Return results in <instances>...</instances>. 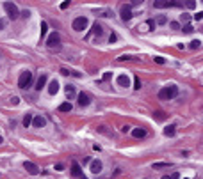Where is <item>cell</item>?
Returning <instances> with one entry per match:
<instances>
[{
  "mask_svg": "<svg viewBox=\"0 0 203 179\" xmlns=\"http://www.w3.org/2000/svg\"><path fill=\"white\" fill-rule=\"evenodd\" d=\"M72 176L73 177H82V168H80V165L77 162L72 163Z\"/></svg>",
  "mask_w": 203,
  "mask_h": 179,
  "instance_id": "12",
  "label": "cell"
},
{
  "mask_svg": "<svg viewBox=\"0 0 203 179\" xmlns=\"http://www.w3.org/2000/svg\"><path fill=\"white\" fill-rule=\"evenodd\" d=\"M54 168H55V170H62V168H64V165H62V163H57Z\"/></svg>",
  "mask_w": 203,
  "mask_h": 179,
  "instance_id": "38",
  "label": "cell"
},
{
  "mask_svg": "<svg viewBox=\"0 0 203 179\" xmlns=\"http://www.w3.org/2000/svg\"><path fill=\"white\" fill-rule=\"evenodd\" d=\"M89 103H91V96H89L88 92L78 94V105H80V107H88Z\"/></svg>",
  "mask_w": 203,
  "mask_h": 179,
  "instance_id": "9",
  "label": "cell"
},
{
  "mask_svg": "<svg viewBox=\"0 0 203 179\" xmlns=\"http://www.w3.org/2000/svg\"><path fill=\"white\" fill-rule=\"evenodd\" d=\"M187 6L191 7V9H194V7H196V4H194V2H187Z\"/></svg>",
  "mask_w": 203,
  "mask_h": 179,
  "instance_id": "41",
  "label": "cell"
},
{
  "mask_svg": "<svg viewBox=\"0 0 203 179\" xmlns=\"http://www.w3.org/2000/svg\"><path fill=\"white\" fill-rule=\"evenodd\" d=\"M118 85H121V87L130 85V78H128V75H120L118 76Z\"/></svg>",
  "mask_w": 203,
  "mask_h": 179,
  "instance_id": "13",
  "label": "cell"
},
{
  "mask_svg": "<svg viewBox=\"0 0 203 179\" xmlns=\"http://www.w3.org/2000/svg\"><path fill=\"white\" fill-rule=\"evenodd\" d=\"M185 179H189V177H185Z\"/></svg>",
  "mask_w": 203,
  "mask_h": 179,
  "instance_id": "46",
  "label": "cell"
},
{
  "mask_svg": "<svg viewBox=\"0 0 203 179\" xmlns=\"http://www.w3.org/2000/svg\"><path fill=\"white\" fill-rule=\"evenodd\" d=\"M46 80H48V78H46V75H41V76H39L38 82H36V91H41V89L46 85Z\"/></svg>",
  "mask_w": 203,
  "mask_h": 179,
  "instance_id": "15",
  "label": "cell"
},
{
  "mask_svg": "<svg viewBox=\"0 0 203 179\" xmlns=\"http://www.w3.org/2000/svg\"><path fill=\"white\" fill-rule=\"evenodd\" d=\"M134 89H141V80H139L137 76H136V80H134Z\"/></svg>",
  "mask_w": 203,
  "mask_h": 179,
  "instance_id": "28",
  "label": "cell"
},
{
  "mask_svg": "<svg viewBox=\"0 0 203 179\" xmlns=\"http://www.w3.org/2000/svg\"><path fill=\"white\" fill-rule=\"evenodd\" d=\"M11 101H13V105H18V103H20V98H18V96H13Z\"/></svg>",
  "mask_w": 203,
  "mask_h": 179,
  "instance_id": "35",
  "label": "cell"
},
{
  "mask_svg": "<svg viewBox=\"0 0 203 179\" xmlns=\"http://www.w3.org/2000/svg\"><path fill=\"white\" fill-rule=\"evenodd\" d=\"M0 144H4V138H2V137H0Z\"/></svg>",
  "mask_w": 203,
  "mask_h": 179,
  "instance_id": "44",
  "label": "cell"
},
{
  "mask_svg": "<svg viewBox=\"0 0 203 179\" xmlns=\"http://www.w3.org/2000/svg\"><path fill=\"white\" fill-rule=\"evenodd\" d=\"M7 27V20L6 18H0V30H4Z\"/></svg>",
  "mask_w": 203,
  "mask_h": 179,
  "instance_id": "26",
  "label": "cell"
},
{
  "mask_svg": "<svg viewBox=\"0 0 203 179\" xmlns=\"http://www.w3.org/2000/svg\"><path fill=\"white\" fill-rule=\"evenodd\" d=\"M91 172H93V174H100V172H102V162L93 160V162H91Z\"/></svg>",
  "mask_w": 203,
  "mask_h": 179,
  "instance_id": "14",
  "label": "cell"
},
{
  "mask_svg": "<svg viewBox=\"0 0 203 179\" xmlns=\"http://www.w3.org/2000/svg\"><path fill=\"white\" fill-rule=\"evenodd\" d=\"M46 32H48V25H46V22H41V37H45Z\"/></svg>",
  "mask_w": 203,
  "mask_h": 179,
  "instance_id": "23",
  "label": "cell"
},
{
  "mask_svg": "<svg viewBox=\"0 0 203 179\" xmlns=\"http://www.w3.org/2000/svg\"><path fill=\"white\" fill-rule=\"evenodd\" d=\"M166 22H168V18H166V16H159V18H157V23H159V25H164Z\"/></svg>",
  "mask_w": 203,
  "mask_h": 179,
  "instance_id": "27",
  "label": "cell"
},
{
  "mask_svg": "<svg viewBox=\"0 0 203 179\" xmlns=\"http://www.w3.org/2000/svg\"><path fill=\"white\" fill-rule=\"evenodd\" d=\"M153 59H155V62H157V64H164V62H166L162 57H153Z\"/></svg>",
  "mask_w": 203,
  "mask_h": 179,
  "instance_id": "33",
  "label": "cell"
},
{
  "mask_svg": "<svg viewBox=\"0 0 203 179\" xmlns=\"http://www.w3.org/2000/svg\"><path fill=\"white\" fill-rule=\"evenodd\" d=\"M45 124H46V119H45V117H41V115L32 117V126L34 128H43Z\"/></svg>",
  "mask_w": 203,
  "mask_h": 179,
  "instance_id": "11",
  "label": "cell"
},
{
  "mask_svg": "<svg viewBox=\"0 0 203 179\" xmlns=\"http://www.w3.org/2000/svg\"><path fill=\"white\" fill-rule=\"evenodd\" d=\"M176 94H178V87L176 85H168L164 89H160L159 91V99H173L176 98Z\"/></svg>",
  "mask_w": 203,
  "mask_h": 179,
  "instance_id": "1",
  "label": "cell"
},
{
  "mask_svg": "<svg viewBox=\"0 0 203 179\" xmlns=\"http://www.w3.org/2000/svg\"><path fill=\"white\" fill-rule=\"evenodd\" d=\"M59 43H61V36L57 32L50 34L48 39H46V46L48 48H59Z\"/></svg>",
  "mask_w": 203,
  "mask_h": 179,
  "instance_id": "5",
  "label": "cell"
},
{
  "mask_svg": "<svg viewBox=\"0 0 203 179\" xmlns=\"http://www.w3.org/2000/svg\"><path fill=\"white\" fill-rule=\"evenodd\" d=\"M162 179H171V177H169V176H164V177H162Z\"/></svg>",
  "mask_w": 203,
  "mask_h": 179,
  "instance_id": "43",
  "label": "cell"
},
{
  "mask_svg": "<svg viewBox=\"0 0 203 179\" xmlns=\"http://www.w3.org/2000/svg\"><path fill=\"white\" fill-rule=\"evenodd\" d=\"M194 20H196V22H201V12H198V14H194Z\"/></svg>",
  "mask_w": 203,
  "mask_h": 179,
  "instance_id": "39",
  "label": "cell"
},
{
  "mask_svg": "<svg viewBox=\"0 0 203 179\" xmlns=\"http://www.w3.org/2000/svg\"><path fill=\"white\" fill-rule=\"evenodd\" d=\"M22 16L23 18H29V16H30V11H29V9H25V11L22 12Z\"/></svg>",
  "mask_w": 203,
  "mask_h": 179,
  "instance_id": "36",
  "label": "cell"
},
{
  "mask_svg": "<svg viewBox=\"0 0 203 179\" xmlns=\"http://www.w3.org/2000/svg\"><path fill=\"white\" fill-rule=\"evenodd\" d=\"M72 103H62V105H59V110L61 112H72Z\"/></svg>",
  "mask_w": 203,
  "mask_h": 179,
  "instance_id": "20",
  "label": "cell"
},
{
  "mask_svg": "<svg viewBox=\"0 0 203 179\" xmlns=\"http://www.w3.org/2000/svg\"><path fill=\"white\" fill-rule=\"evenodd\" d=\"M80 179H88V177H84V176H82V177H80Z\"/></svg>",
  "mask_w": 203,
  "mask_h": 179,
  "instance_id": "45",
  "label": "cell"
},
{
  "mask_svg": "<svg viewBox=\"0 0 203 179\" xmlns=\"http://www.w3.org/2000/svg\"><path fill=\"white\" fill-rule=\"evenodd\" d=\"M110 78H112V73H104V76H102V80H104V82L110 80Z\"/></svg>",
  "mask_w": 203,
  "mask_h": 179,
  "instance_id": "29",
  "label": "cell"
},
{
  "mask_svg": "<svg viewBox=\"0 0 203 179\" xmlns=\"http://www.w3.org/2000/svg\"><path fill=\"white\" fill-rule=\"evenodd\" d=\"M169 27L176 30V28H180V23H178V22H171V23H169Z\"/></svg>",
  "mask_w": 203,
  "mask_h": 179,
  "instance_id": "31",
  "label": "cell"
},
{
  "mask_svg": "<svg viewBox=\"0 0 203 179\" xmlns=\"http://www.w3.org/2000/svg\"><path fill=\"white\" fill-rule=\"evenodd\" d=\"M121 131H123V133H126V131H130V126H123V130H121Z\"/></svg>",
  "mask_w": 203,
  "mask_h": 179,
  "instance_id": "42",
  "label": "cell"
},
{
  "mask_svg": "<svg viewBox=\"0 0 203 179\" xmlns=\"http://www.w3.org/2000/svg\"><path fill=\"white\" fill-rule=\"evenodd\" d=\"M175 126H166V128H164V135L166 137H173V135H175Z\"/></svg>",
  "mask_w": 203,
  "mask_h": 179,
  "instance_id": "18",
  "label": "cell"
},
{
  "mask_svg": "<svg viewBox=\"0 0 203 179\" xmlns=\"http://www.w3.org/2000/svg\"><path fill=\"white\" fill-rule=\"evenodd\" d=\"M93 34H94V36H98V37H100V36H102V34H104V27H102V25H100L98 22H96V23H94V25H93V30H91V32L88 34V39L91 37Z\"/></svg>",
  "mask_w": 203,
  "mask_h": 179,
  "instance_id": "10",
  "label": "cell"
},
{
  "mask_svg": "<svg viewBox=\"0 0 203 179\" xmlns=\"http://www.w3.org/2000/svg\"><path fill=\"white\" fill-rule=\"evenodd\" d=\"M120 12H121V20H123V22H128V20L134 16V14H132V7L130 6H121Z\"/></svg>",
  "mask_w": 203,
  "mask_h": 179,
  "instance_id": "6",
  "label": "cell"
},
{
  "mask_svg": "<svg viewBox=\"0 0 203 179\" xmlns=\"http://www.w3.org/2000/svg\"><path fill=\"white\" fill-rule=\"evenodd\" d=\"M200 46H201V41H200V39H194V41H191V48H192V50H198Z\"/></svg>",
  "mask_w": 203,
  "mask_h": 179,
  "instance_id": "24",
  "label": "cell"
},
{
  "mask_svg": "<svg viewBox=\"0 0 203 179\" xmlns=\"http://www.w3.org/2000/svg\"><path fill=\"white\" fill-rule=\"evenodd\" d=\"M162 167H169V163H162V162L153 163V168H162Z\"/></svg>",
  "mask_w": 203,
  "mask_h": 179,
  "instance_id": "25",
  "label": "cell"
},
{
  "mask_svg": "<svg viewBox=\"0 0 203 179\" xmlns=\"http://www.w3.org/2000/svg\"><path fill=\"white\" fill-rule=\"evenodd\" d=\"M73 30H77V32H84L86 28H88V18L86 16H78L73 20Z\"/></svg>",
  "mask_w": 203,
  "mask_h": 179,
  "instance_id": "4",
  "label": "cell"
},
{
  "mask_svg": "<svg viewBox=\"0 0 203 179\" xmlns=\"http://www.w3.org/2000/svg\"><path fill=\"white\" fill-rule=\"evenodd\" d=\"M153 117H155L157 121H164V119H166V114H164V112H160V110H157V112L153 114Z\"/></svg>",
  "mask_w": 203,
  "mask_h": 179,
  "instance_id": "22",
  "label": "cell"
},
{
  "mask_svg": "<svg viewBox=\"0 0 203 179\" xmlns=\"http://www.w3.org/2000/svg\"><path fill=\"white\" fill-rule=\"evenodd\" d=\"M57 91H59V82L52 80V82H50V85H48V92L54 96V94H57Z\"/></svg>",
  "mask_w": 203,
  "mask_h": 179,
  "instance_id": "16",
  "label": "cell"
},
{
  "mask_svg": "<svg viewBox=\"0 0 203 179\" xmlns=\"http://www.w3.org/2000/svg\"><path fill=\"white\" fill-rule=\"evenodd\" d=\"M116 39H118V37H116V34H110V37H109V41H110V43H114Z\"/></svg>",
  "mask_w": 203,
  "mask_h": 179,
  "instance_id": "40",
  "label": "cell"
},
{
  "mask_svg": "<svg viewBox=\"0 0 203 179\" xmlns=\"http://www.w3.org/2000/svg\"><path fill=\"white\" fill-rule=\"evenodd\" d=\"M30 124H32V115L27 114L25 117H23V126H25V128H29Z\"/></svg>",
  "mask_w": 203,
  "mask_h": 179,
  "instance_id": "21",
  "label": "cell"
},
{
  "mask_svg": "<svg viewBox=\"0 0 203 179\" xmlns=\"http://www.w3.org/2000/svg\"><path fill=\"white\" fill-rule=\"evenodd\" d=\"M192 30H194V28H192L191 25H185V27H184V32H185V34H191Z\"/></svg>",
  "mask_w": 203,
  "mask_h": 179,
  "instance_id": "30",
  "label": "cell"
},
{
  "mask_svg": "<svg viewBox=\"0 0 203 179\" xmlns=\"http://www.w3.org/2000/svg\"><path fill=\"white\" fill-rule=\"evenodd\" d=\"M32 85V73L30 71H23L20 78H18V87L20 89H29V87Z\"/></svg>",
  "mask_w": 203,
  "mask_h": 179,
  "instance_id": "2",
  "label": "cell"
},
{
  "mask_svg": "<svg viewBox=\"0 0 203 179\" xmlns=\"http://www.w3.org/2000/svg\"><path fill=\"white\" fill-rule=\"evenodd\" d=\"M132 57L130 55H121V57H118V60H130Z\"/></svg>",
  "mask_w": 203,
  "mask_h": 179,
  "instance_id": "34",
  "label": "cell"
},
{
  "mask_svg": "<svg viewBox=\"0 0 203 179\" xmlns=\"http://www.w3.org/2000/svg\"><path fill=\"white\" fill-rule=\"evenodd\" d=\"M66 96H68L70 99L75 96V87H73V85H66Z\"/></svg>",
  "mask_w": 203,
  "mask_h": 179,
  "instance_id": "19",
  "label": "cell"
},
{
  "mask_svg": "<svg viewBox=\"0 0 203 179\" xmlns=\"http://www.w3.org/2000/svg\"><path fill=\"white\" fill-rule=\"evenodd\" d=\"M4 9H6L7 18H9V20H16V18L20 16V11H18V7L14 6V4H11V2H4Z\"/></svg>",
  "mask_w": 203,
  "mask_h": 179,
  "instance_id": "3",
  "label": "cell"
},
{
  "mask_svg": "<svg viewBox=\"0 0 203 179\" xmlns=\"http://www.w3.org/2000/svg\"><path fill=\"white\" fill-rule=\"evenodd\" d=\"M132 135L136 137V138H143V137L146 135V131H144L143 128H136V130H132Z\"/></svg>",
  "mask_w": 203,
  "mask_h": 179,
  "instance_id": "17",
  "label": "cell"
},
{
  "mask_svg": "<svg viewBox=\"0 0 203 179\" xmlns=\"http://www.w3.org/2000/svg\"><path fill=\"white\" fill-rule=\"evenodd\" d=\"M68 7H70V2H62L61 4V9H68Z\"/></svg>",
  "mask_w": 203,
  "mask_h": 179,
  "instance_id": "37",
  "label": "cell"
},
{
  "mask_svg": "<svg viewBox=\"0 0 203 179\" xmlns=\"http://www.w3.org/2000/svg\"><path fill=\"white\" fill-rule=\"evenodd\" d=\"M23 168L27 170L29 174H32V176H36V174H39V168H38V165L36 163H32V162H25L23 163Z\"/></svg>",
  "mask_w": 203,
  "mask_h": 179,
  "instance_id": "7",
  "label": "cell"
},
{
  "mask_svg": "<svg viewBox=\"0 0 203 179\" xmlns=\"http://www.w3.org/2000/svg\"><path fill=\"white\" fill-rule=\"evenodd\" d=\"M180 20H182V22H189V20H191V16H189V14H185V12H184V14H182V16H180Z\"/></svg>",
  "mask_w": 203,
  "mask_h": 179,
  "instance_id": "32",
  "label": "cell"
},
{
  "mask_svg": "<svg viewBox=\"0 0 203 179\" xmlns=\"http://www.w3.org/2000/svg\"><path fill=\"white\" fill-rule=\"evenodd\" d=\"M169 6H178L176 2H166V0H155L153 2V7L155 9H166V7Z\"/></svg>",
  "mask_w": 203,
  "mask_h": 179,
  "instance_id": "8",
  "label": "cell"
}]
</instances>
